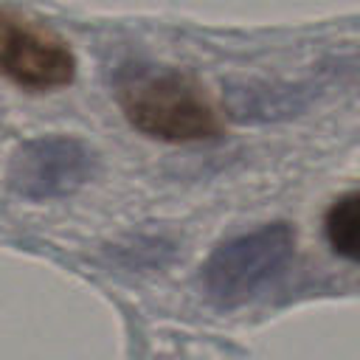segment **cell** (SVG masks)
<instances>
[{
	"label": "cell",
	"mask_w": 360,
	"mask_h": 360,
	"mask_svg": "<svg viewBox=\"0 0 360 360\" xmlns=\"http://www.w3.org/2000/svg\"><path fill=\"white\" fill-rule=\"evenodd\" d=\"M295 233L287 222H270L222 242L202 264L205 295L219 307H239L273 284L290 264Z\"/></svg>",
	"instance_id": "cell-2"
},
{
	"label": "cell",
	"mask_w": 360,
	"mask_h": 360,
	"mask_svg": "<svg viewBox=\"0 0 360 360\" xmlns=\"http://www.w3.org/2000/svg\"><path fill=\"white\" fill-rule=\"evenodd\" d=\"M118 104L127 121L160 141H211L222 132V118L205 87L177 70H138L118 82Z\"/></svg>",
	"instance_id": "cell-1"
},
{
	"label": "cell",
	"mask_w": 360,
	"mask_h": 360,
	"mask_svg": "<svg viewBox=\"0 0 360 360\" xmlns=\"http://www.w3.org/2000/svg\"><path fill=\"white\" fill-rule=\"evenodd\" d=\"M98 169L96 152L68 135H42L20 143L8 160V188L25 200L68 197Z\"/></svg>",
	"instance_id": "cell-4"
},
{
	"label": "cell",
	"mask_w": 360,
	"mask_h": 360,
	"mask_svg": "<svg viewBox=\"0 0 360 360\" xmlns=\"http://www.w3.org/2000/svg\"><path fill=\"white\" fill-rule=\"evenodd\" d=\"M323 231L338 256L360 262V191L343 194L332 202L323 219Z\"/></svg>",
	"instance_id": "cell-5"
},
{
	"label": "cell",
	"mask_w": 360,
	"mask_h": 360,
	"mask_svg": "<svg viewBox=\"0 0 360 360\" xmlns=\"http://www.w3.org/2000/svg\"><path fill=\"white\" fill-rule=\"evenodd\" d=\"M0 73L25 90H53L73 82L76 59L45 22L0 8Z\"/></svg>",
	"instance_id": "cell-3"
}]
</instances>
